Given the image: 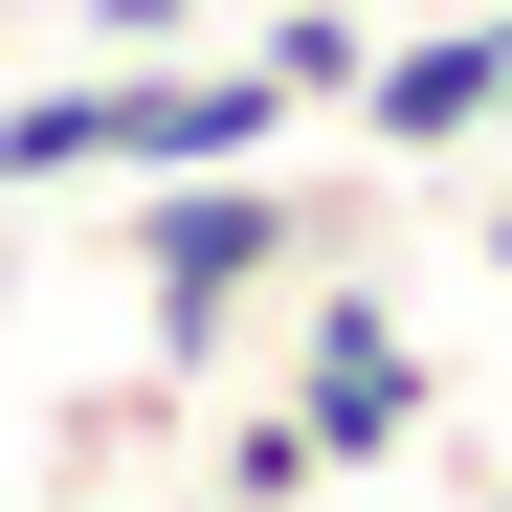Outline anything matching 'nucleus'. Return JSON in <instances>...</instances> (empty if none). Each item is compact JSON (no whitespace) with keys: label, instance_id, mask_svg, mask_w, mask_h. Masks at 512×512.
Masks as SVG:
<instances>
[{"label":"nucleus","instance_id":"obj_2","mask_svg":"<svg viewBox=\"0 0 512 512\" xmlns=\"http://www.w3.org/2000/svg\"><path fill=\"white\" fill-rule=\"evenodd\" d=\"M423 401H446V357L401 334V290L357 268V245H312V268H290V423H312L334 468H401Z\"/></svg>","mask_w":512,"mask_h":512},{"label":"nucleus","instance_id":"obj_3","mask_svg":"<svg viewBox=\"0 0 512 512\" xmlns=\"http://www.w3.org/2000/svg\"><path fill=\"white\" fill-rule=\"evenodd\" d=\"M334 134L379 156H468V134H512V0H401V45H357V90H334Z\"/></svg>","mask_w":512,"mask_h":512},{"label":"nucleus","instance_id":"obj_7","mask_svg":"<svg viewBox=\"0 0 512 512\" xmlns=\"http://www.w3.org/2000/svg\"><path fill=\"white\" fill-rule=\"evenodd\" d=\"M490 512H512V468H490Z\"/></svg>","mask_w":512,"mask_h":512},{"label":"nucleus","instance_id":"obj_6","mask_svg":"<svg viewBox=\"0 0 512 512\" xmlns=\"http://www.w3.org/2000/svg\"><path fill=\"white\" fill-rule=\"evenodd\" d=\"M179 423H201V401H179V357H156V379H90V401H67V512H90V490H134Z\"/></svg>","mask_w":512,"mask_h":512},{"label":"nucleus","instance_id":"obj_1","mask_svg":"<svg viewBox=\"0 0 512 512\" xmlns=\"http://www.w3.org/2000/svg\"><path fill=\"white\" fill-rule=\"evenodd\" d=\"M379 201L357 179H290V156H201V179H112V268H134V334L179 379H223L245 334H268V290L312 268V245H357Z\"/></svg>","mask_w":512,"mask_h":512},{"label":"nucleus","instance_id":"obj_4","mask_svg":"<svg viewBox=\"0 0 512 512\" xmlns=\"http://www.w3.org/2000/svg\"><path fill=\"white\" fill-rule=\"evenodd\" d=\"M290 67L268 45H223V67H112V179H201V156H290ZM90 179V201H112Z\"/></svg>","mask_w":512,"mask_h":512},{"label":"nucleus","instance_id":"obj_5","mask_svg":"<svg viewBox=\"0 0 512 512\" xmlns=\"http://www.w3.org/2000/svg\"><path fill=\"white\" fill-rule=\"evenodd\" d=\"M179 446H201V490H223V512H312V490H334V446H312L290 401H201Z\"/></svg>","mask_w":512,"mask_h":512}]
</instances>
